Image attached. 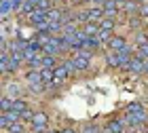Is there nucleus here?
<instances>
[{"label":"nucleus","instance_id":"f257e3e1","mask_svg":"<svg viewBox=\"0 0 148 133\" xmlns=\"http://www.w3.org/2000/svg\"><path fill=\"white\" fill-rule=\"evenodd\" d=\"M47 123H49V116H47L45 112H36L34 118H32V129H34V133H42L47 129Z\"/></svg>","mask_w":148,"mask_h":133},{"label":"nucleus","instance_id":"f03ea898","mask_svg":"<svg viewBox=\"0 0 148 133\" xmlns=\"http://www.w3.org/2000/svg\"><path fill=\"white\" fill-rule=\"evenodd\" d=\"M87 15H89V21L91 23H102L104 17H106V13H104L102 6H93L91 11H87Z\"/></svg>","mask_w":148,"mask_h":133},{"label":"nucleus","instance_id":"7ed1b4c3","mask_svg":"<svg viewBox=\"0 0 148 133\" xmlns=\"http://www.w3.org/2000/svg\"><path fill=\"white\" fill-rule=\"evenodd\" d=\"M38 49H40V44H38V42H30V44L23 49V59H28V61L32 63V61H34V59L38 57V55H36Z\"/></svg>","mask_w":148,"mask_h":133},{"label":"nucleus","instance_id":"20e7f679","mask_svg":"<svg viewBox=\"0 0 148 133\" xmlns=\"http://www.w3.org/2000/svg\"><path fill=\"white\" fill-rule=\"evenodd\" d=\"M127 70L133 72V74H142V72H144V59H140V57H131V61L127 63Z\"/></svg>","mask_w":148,"mask_h":133},{"label":"nucleus","instance_id":"39448f33","mask_svg":"<svg viewBox=\"0 0 148 133\" xmlns=\"http://www.w3.org/2000/svg\"><path fill=\"white\" fill-rule=\"evenodd\" d=\"M25 80H28L30 87L45 85V83H42V76H40V70H30V72H28V76H25Z\"/></svg>","mask_w":148,"mask_h":133},{"label":"nucleus","instance_id":"423d86ee","mask_svg":"<svg viewBox=\"0 0 148 133\" xmlns=\"http://www.w3.org/2000/svg\"><path fill=\"white\" fill-rule=\"evenodd\" d=\"M125 46H127V42H125V38H123V36H112V38H110V42H108V49L114 51V53H119L121 49H125Z\"/></svg>","mask_w":148,"mask_h":133},{"label":"nucleus","instance_id":"0eeeda50","mask_svg":"<svg viewBox=\"0 0 148 133\" xmlns=\"http://www.w3.org/2000/svg\"><path fill=\"white\" fill-rule=\"evenodd\" d=\"M119 0H106V4H104V13H106V17H114L119 13Z\"/></svg>","mask_w":148,"mask_h":133},{"label":"nucleus","instance_id":"6e6552de","mask_svg":"<svg viewBox=\"0 0 148 133\" xmlns=\"http://www.w3.org/2000/svg\"><path fill=\"white\" fill-rule=\"evenodd\" d=\"M83 32L89 38H93V36H97L99 34V23H91V21H87L85 23V28H83Z\"/></svg>","mask_w":148,"mask_h":133},{"label":"nucleus","instance_id":"1a4fd4ad","mask_svg":"<svg viewBox=\"0 0 148 133\" xmlns=\"http://www.w3.org/2000/svg\"><path fill=\"white\" fill-rule=\"evenodd\" d=\"M106 133H123V123L121 121H110L106 125Z\"/></svg>","mask_w":148,"mask_h":133},{"label":"nucleus","instance_id":"9d476101","mask_svg":"<svg viewBox=\"0 0 148 133\" xmlns=\"http://www.w3.org/2000/svg\"><path fill=\"white\" fill-rule=\"evenodd\" d=\"M114 25H116V23H114V19H112V17H104V21L99 23V30H104V32H112V30H114Z\"/></svg>","mask_w":148,"mask_h":133},{"label":"nucleus","instance_id":"9b49d317","mask_svg":"<svg viewBox=\"0 0 148 133\" xmlns=\"http://www.w3.org/2000/svg\"><path fill=\"white\" fill-rule=\"evenodd\" d=\"M13 110L15 112H19V114H23V112H28V104L23 102V99H15V102H13Z\"/></svg>","mask_w":148,"mask_h":133},{"label":"nucleus","instance_id":"f8f14e48","mask_svg":"<svg viewBox=\"0 0 148 133\" xmlns=\"http://www.w3.org/2000/svg\"><path fill=\"white\" fill-rule=\"evenodd\" d=\"M106 61H108V65H112V68H119V65H121V61H119V53L110 51L108 55H106Z\"/></svg>","mask_w":148,"mask_h":133},{"label":"nucleus","instance_id":"ddd939ff","mask_svg":"<svg viewBox=\"0 0 148 133\" xmlns=\"http://www.w3.org/2000/svg\"><path fill=\"white\" fill-rule=\"evenodd\" d=\"M36 9L42 11V13L53 11V0H38V6H36Z\"/></svg>","mask_w":148,"mask_h":133},{"label":"nucleus","instance_id":"4468645a","mask_svg":"<svg viewBox=\"0 0 148 133\" xmlns=\"http://www.w3.org/2000/svg\"><path fill=\"white\" fill-rule=\"evenodd\" d=\"M13 102H15V99H11L9 95L2 97V102H0V106H2V112H11V110H13Z\"/></svg>","mask_w":148,"mask_h":133},{"label":"nucleus","instance_id":"2eb2a0df","mask_svg":"<svg viewBox=\"0 0 148 133\" xmlns=\"http://www.w3.org/2000/svg\"><path fill=\"white\" fill-rule=\"evenodd\" d=\"M42 68H55V55H45L42 57Z\"/></svg>","mask_w":148,"mask_h":133},{"label":"nucleus","instance_id":"dca6fc26","mask_svg":"<svg viewBox=\"0 0 148 133\" xmlns=\"http://www.w3.org/2000/svg\"><path fill=\"white\" fill-rule=\"evenodd\" d=\"M2 114H6V118L11 121V125L21 121V114H19V112H15V110H11V112H2Z\"/></svg>","mask_w":148,"mask_h":133},{"label":"nucleus","instance_id":"f3484780","mask_svg":"<svg viewBox=\"0 0 148 133\" xmlns=\"http://www.w3.org/2000/svg\"><path fill=\"white\" fill-rule=\"evenodd\" d=\"M136 42H138V46L146 44L148 42V32H138V34H136Z\"/></svg>","mask_w":148,"mask_h":133},{"label":"nucleus","instance_id":"a211bd4d","mask_svg":"<svg viewBox=\"0 0 148 133\" xmlns=\"http://www.w3.org/2000/svg\"><path fill=\"white\" fill-rule=\"evenodd\" d=\"M6 131H9V133H25V127H23L21 123H13Z\"/></svg>","mask_w":148,"mask_h":133},{"label":"nucleus","instance_id":"6ab92c4d","mask_svg":"<svg viewBox=\"0 0 148 133\" xmlns=\"http://www.w3.org/2000/svg\"><path fill=\"white\" fill-rule=\"evenodd\" d=\"M138 57H140V59H144V61L148 59V42L142 44V46H138Z\"/></svg>","mask_w":148,"mask_h":133},{"label":"nucleus","instance_id":"aec40b11","mask_svg":"<svg viewBox=\"0 0 148 133\" xmlns=\"http://www.w3.org/2000/svg\"><path fill=\"white\" fill-rule=\"evenodd\" d=\"M9 95H19V87H17V83H11V85H9Z\"/></svg>","mask_w":148,"mask_h":133},{"label":"nucleus","instance_id":"412c9836","mask_svg":"<svg viewBox=\"0 0 148 133\" xmlns=\"http://www.w3.org/2000/svg\"><path fill=\"white\" fill-rule=\"evenodd\" d=\"M83 133H99V129L95 127V125H87V127L83 129Z\"/></svg>","mask_w":148,"mask_h":133},{"label":"nucleus","instance_id":"4be33fe9","mask_svg":"<svg viewBox=\"0 0 148 133\" xmlns=\"http://www.w3.org/2000/svg\"><path fill=\"white\" fill-rule=\"evenodd\" d=\"M136 9H138L136 2H131V0H129V2H125V11H129V13H131V11H136Z\"/></svg>","mask_w":148,"mask_h":133},{"label":"nucleus","instance_id":"5701e85b","mask_svg":"<svg viewBox=\"0 0 148 133\" xmlns=\"http://www.w3.org/2000/svg\"><path fill=\"white\" fill-rule=\"evenodd\" d=\"M140 15H142V17H148V2L140 6Z\"/></svg>","mask_w":148,"mask_h":133},{"label":"nucleus","instance_id":"b1692460","mask_svg":"<svg viewBox=\"0 0 148 133\" xmlns=\"http://www.w3.org/2000/svg\"><path fill=\"white\" fill-rule=\"evenodd\" d=\"M91 2H93V4H95V6H102V9H104V4H106V0H91Z\"/></svg>","mask_w":148,"mask_h":133},{"label":"nucleus","instance_id":"393cba45","mask_svg":"<svg viewBox=\"0 0 148 133\" xmlns=\"http://www.w3.org/2000/svg\"><path fill=\"white\" fill-rule=\"evenodd\" d=\"M144 74H148V59L144 61Z\"/></svg>","mask_w":148,"mask_h":133},{"label":"nucleus","instance_id":"a878e982","mask_svg":"<svg viewBox=\"0 0 148 133\" xmlns=\"http://www.w3.org/2000/svg\"><path fill=\"white\" fill-rule=\"evenodd\" d=\"M62 133H76V131H74V129H64Z\"/></svg>","mask_w":148,"mask_h":133},{"label":"nucleus","instance_id":"bb28decb","mask_svg":"<svg viewBox=\"0 0 148 133\" xmlns=\"http://www.w3.org/2000/svg\"><path fill=\"white\" fill-rule=\"evenodd\" d=\"M70 2H72V4H76V2H78V0H70Z\"/></svg>","mask_w":148,"mask_h":133},{"label":"nucleus","instance_id":"cd10ccee","mask_svg":"<svg viewBox=\"0 0 148 133\" xmlns=\"http://www.w3.org/2000/svg\"><path fill=\"white\" fill-rule=\"evenodd\" d=\"M49 133H57V131H49Z\"/></svg>","mask_w":148,"mask_h":133},{"label":"nucleus","instance_id":"c85d7f7f","mask_svg":"<svg viewBox=\"0 0 148 133\" xmlns=\"http://www.w3.org/2000/svg\"><path fill=\"white\" fill-rule=\"evenodd\" d=\"M53 2H59V0H53Z\"/></svg>","mask_w":148,"mask_h":133},{"label":"nucleus","instance_id":"c756f323","mask_svg":"<svg viewBox=\"0 0 148 133\" xmlns=\"http://www.w3.org/2000/svg\"><path fill=\"white\" fill-rule=\"evenodd\" d=\"M131 2H133V0H131Z\"/></svg>","mask_w":148,"mask_h":133}]
</instances>
